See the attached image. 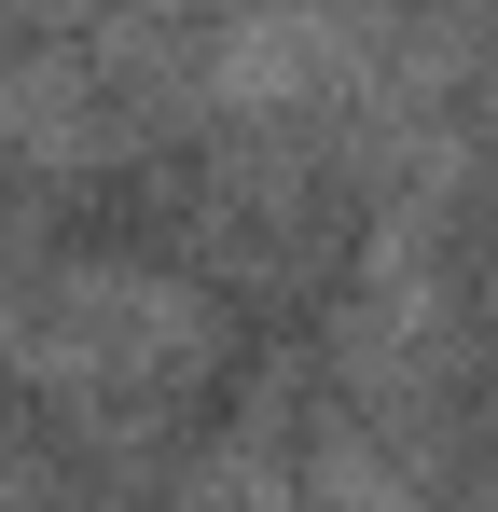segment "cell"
Segmentation results:
<instances>
[{
    "mask_svg": "<svg viewBox=\"0 0 498 512\" xmlns=\"http://www.w3.org/2000/svg\"><path fill=\"white\" fill-rule=\"evenodd\" d=\"M291 512H429V485H415L360 416H332L319 443L291 457Z\"/></svg>",
    "mask_w": 498,
    "mask_h": 512,
    "instance_id": "cell-4",
    "label": "cell"
},
{
    "mask_svg": "<svg viewBox=\"0 0 498 512\" xmlns=\"http://www.w3.org/2000/svg\"><path fill=\"white\" fill-rule=\"evenodd\" d=\"M166 512H291V443H277V402H249L194 471H180V499Z\"/></svg>",
    "mask_w": 498,
    "mask_h": 512,
    "instance_id": "cell-5",
    "label": "cell"
},
{
    "mask_svg": "<svg viewBox=\"0 0 498 512\" xmlns=\"http://www.w3.org/2000/svg\"><path fill=\"white\" fill-rule=\"evenodd\" d=\"M360 56H374V14H346V0H277V14H249L236 42L208 56V84L236 97V111H291V97H346Z\"/></svg>",
    "mask_w": 498,
    "mask_h": 512,
    "instance_id": "cell-3",
    "label": "cell"
},
{
    "mask_svg": "<svg viewBox=\"0 0 498 512\" xmlns=\"http://www.w3.org/2000/svg\"><path fill=\"white\" fill-rule=\"evenodd\" d=\"M0 360L70 429H125L222 374V305L166 263H56L0 305Z\"/></svg>",
    "mask_w": 498,
    "mask_h": 512,
    "instance_id": "cell-1",
    "label": "cell"
},
{
    "mask_svg": "<svg viewBox=\"0 0 498 512\" xmlns=\"http://www.w3.org/2000/svg\"><path fill=\"white\" fill-rule=\"evenodd\" d=\"M443 346H457V319H443V291H429V263H415V236H388V250H374V277L346 291V319H332V360H346V402H374V416H402V402H429V388H443Z\"/></svg>",
    "mask_w": 498,
    "mask_h": 512,
    "instance_id": "cell-2",
    "label": "cell"
},
{
    "mask_svg": "<svg viewBox=\"0 0 498 512\" xmlns=\"http://www.w3.org/2000/svg\"><path fill=\"white\" fill-rule=\"evenodd\" d=\"M125 14H153V0H125Z\"/></svg>",
    "mask_w": 498,
    "mask_h": 512,
    "instance_id": "cell-6",
    "label": "cell"
}]
</instances>
